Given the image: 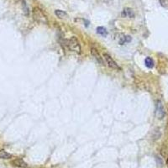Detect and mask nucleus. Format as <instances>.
I'll use <instances>...</instances> for the list:
<instances>
[{
  "label": "nucleus",
  "instance_id": "obj_1",
  "mask_svg": "<svg viewBox=\"0 0 168 168\" xmlns=\"http://www.w3.org/2000/svg\"><path fill=\"white\" fill-rule=\"evenodd\" d=\"M32 16H33L34 19L39 24H48V19L46 18V16L43 13V11L38 7H34L33 9V10H32Z\"/></svg>",
  "mask_w": 168,
  "mask_h": 168
},
{
  "label": "nucleus",
  "instance_id": "obj_2",
  "mask_svg": "<svg viewBox=\"0 0 168 168\" xmlns=\"http://www.w3.org/2000/svg\"><path fill=\"white\" fill-rule=\"evenodd\" d=\"M65 41H66V45H67V47L70 49L72 51H74L77 54L81 53V46H80V44H79L76 37L73 36L69 40H66Z\"/></svg>",
  "mask_w": 168,
  "mask_h": 168
},
{
  "label": "nucleus",
  "instance_id": "obj_3",
  "mask_svg": "<svg viewBox=\"0 0 168 168\" xmlns=\"http://www.w3.org/2000/svg\"><path fill=\"white\" fill-rule=\"evenodd\" d=\"M103 57L106 60V62L108 64V66L112 68V69H120V67L118 66V64L115 62V61L107 53L103 54Z\"/></svg>",
  "mask_w": 168,
  "mask_h": 168
},
{
  "label": "nucleus",
  "instance_id": "obj_4",
  "mask_svg": "<svg viewBox=\"0 0 168 168\" xmlns=\"http://www.w3.org/2000/svg\"><path fill=\"white\" fill-rule=\"evenodd\" d=\"M156 115L158 117V119H162L165 116V110L161 102L158 101L156 105Z\"/></svg>",
  "mask_w": 168,
  "mask_h": 168
},
{
  "label": "nucleus",
  "instance_id": "obj_5",
  "mask_svg": "<svg viewBox=\"0 0 168 168\" xmlns=\"http://www.w3.org/2000/svg\"><path fill=\"white\" fill-rule=\"evenodd\" d=\"M121 16L123 18H130V19H132L135 16V14H134V10L130 8H125L123 10L122 13H121Z\"/></svg>",
  "mask_w": 168,
  "mask_h": 168
},
{
  "label": "nucleus",
  "instance_id": "obj_6",
  "mask_svg": "<svg viewBox=\"0 0 168 168\" xmlns=\"http://www.w3.org/2000/svg\"><path fill=\"white\" fill-rule=\"evenodd\" d=\"M12 164L15 166V167H18L21 168H27L28 167V164L24 161V160L22 159H15L12 161Z\"/></svg>",
  "mask_w": 168,
  "mask_h": 168
},
{
  "label": "nucleus",
  "instance_id": "obj_7",
  "mask_svg": "<svg viewBox=\"0 0 168 168\" xmlns=\"http://www.w3.org/2000/svg\"><path fill=\"white\" fill-rule=\"evenodd\" d=\"M91 54L92 56L96 59V61L99 63V64H101V65H103V64H104V63H103V59H102V57L100 56V55H99V53H98V51H97V49L92 47V48L91 49Z\"/></svg>",
  "mask_w": 168,
  "mask_h": 168
},
{
  "label": "nucleus",
  "instance_id": "obj_8",
  "mask_svg": "<svg viewBox=\"0 0 168 168\" xmlns=\"http://www.w3.org/2000/svg\"><path fill=\"white\" fill-rule=\"evenodd\" d=\"M55 15L56 16L59 18V19H67L68 18V15H67V13L65 12V11H63V10H55Z\"/></svg>",
  "mask_w": 168,
  "mask_h": 168
},
{
  "label": "nucleus",
  "instance_id": "obj_9",
  "mask_svg": "<svg viewBox=\"0 0 168 168\" xmlns=\"http://www.w3.org/2000/svg\"><path fill=\"white\" fill-rule=\"evenodd\" d=\"M12 158V155L8 153L7 151H5L4 150H0V159H4V160H8V159Z\"/></svg>",
  "mask_w": 168,
  "mask_h": 168
},
{
  "label": "nucleus",
  "instance_id": "obj_10",
  "mask_svg": "<svg viewBox=\"0 0 168 168\" xmlns=\"http://www.w3.org/2000/svg\"><path fill=\"white\" fill-rule=\"evenodd\" d=\"M145 66L148 67V68H153L154 66H155V63H154V61L152 58L150 57H146L145 59Z\"/></svg>",
  "mask_w": 168,
  "mask_h": 168
},
{
  "label": "nucleus",
  "instance_id": "obj_11",
  "mask_svg": "<svg viewBox=\"0 0 168 168\" xmlns=\"http://www.w3.org/2000/svg\"><path fill=\"white\" fill-rule=\"evenodd\" d=\"M97 33L99 34L102 36H107V35H108V30H107L104 27L99 26V27L97 28Z\"/></svg>",
  "mask_w": 168,
  "mask_h": 168
},
{
  "label": "nucleus",
  "instance_id": "obj_12",
  "mask_svg": "<svg viewBox=\"0 0 168 168\" xmlns=\"http://www.w3.org/2000/svg\"><path fill=\"white\" fill-rule=\"evenodd\" d=\"M19 2L21 3V4H22V7H23V10H24V14L26 15H29V9H28V7H27V5H26V2H25V0H18Z\"/></svg>",
  "mask_w": 168,
  "mask_h": 168
}]
</instances>
